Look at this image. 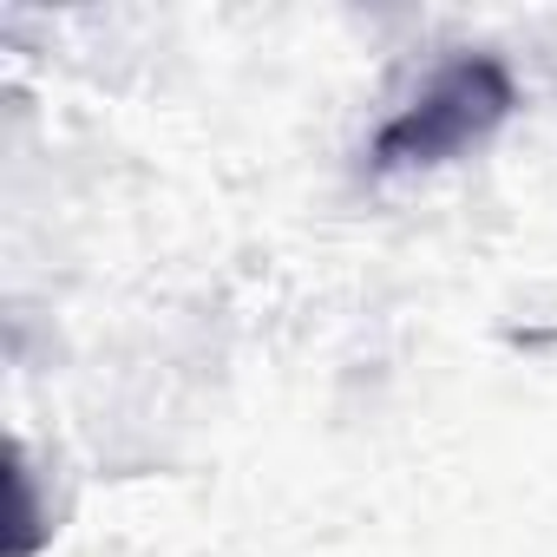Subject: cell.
I'll use <instances>...</instances> for the list:
<instances>
[{"mask_svg": "<svg viewBox=\"0 0 557 557\" xmlns=\"http://www.w3.org/2000/svg\"><path fill=\"white\" fill-rule=\"evenodd\" d=\"M518 112V79L498 53H459L446 60L368 145V164L381 177L394 171H440L479 145L498 138V125Z\"/></svg>", "mask_w": 557, "mask_h": 557, "instance_id": "obj_1", "label": "cell"}]
</instances>
